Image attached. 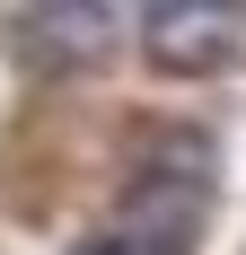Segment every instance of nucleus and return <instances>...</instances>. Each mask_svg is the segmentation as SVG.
Masks as SVG:
<instances>
[{
  "label": "nucleus",
  "mask_w": 246,
  "mask_h": 255,
  "mask_svg": "<svg viewBox=\"0 0 246 255\" xmlns=\"http://www.w3.org/2000/svg\"><path fill=\"white\" fill-rule=\"evenodd\" d=\"M202 211H211V150L185 132L176 167L149 158L141 176L123 185V211H115V229H106L97 247H106V255H194Z\"/></svg>",
  "instance_id": "nucleus-1"
},
{
  "label": "nucleus",
  "mask_w": 246,
  "mask_h": 255,
  "mask_svg": "<svg viewBox=\"0 0 246 255\" xmlns=\"http://www.w3.org/2000/svg\"><path fill=\"white\" fill-rule=\"evenodd\" d=\"M141 53L176 79H202L238 53V9H220V0H158V9H141Z\"/></svg>",
  "instance_id": "nucleus-2"
},
{
  "label": "nucleus",
  "mask_w": 246,
  "mask_h": 255,
  "mask_svg": "<svg viewBox=\"0 0 246 255\" xmlns=\"http://www.w3.org/2000/svg\"><path fill=\"white\" fill-rule=\"evenodd\" d=\"M26 35L44 53H71V62H97L115 44V9H26Z\"/></svg>",
  "instance_id": "nucleus-3"
},
{
  "label": "nucleus",
  "mask_w": 246,
  "mask_h": 255,
  "mask_svg": "<svg viewBox=\"0 0 246 255\" xmlns=\"http://www.w3.org/2000/svg\"><path fill=\"white\" fill-rule=\"evenodd\" d=\"M88 255H106V247H88Z\"/></svg>",
  "instance_id": "nucleus-4"
}]
</instances>
